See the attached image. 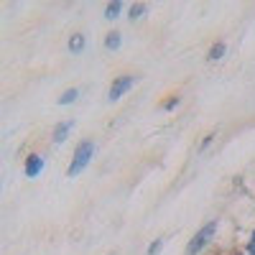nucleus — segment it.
I'll return each instance as SVG.
<instances>
[{
  "mask_svg": "<svg viewBox=\"0 0 255 255\" xmlns=\"http://www.w3.org/2000/svg\"><path fill=\"white\" fill-rule=\"evenodd\" d=\"M92 153H95V145H92L90 140L79 143V148L74 151V161H72V166H69V176H77V174H82L84 168H87V163H90Z\"/></svg>",
  "mask_w": 255,
  "mask_h": 255,
  "instance_id": "f257e3e1",
  "label": "nucleus"
},
{
  "mask_svg": "<svg viewBox=\"0 0 255 255\" xmlns=\"http://www.w3.org/2000/svg\"><path fill=\"white\" fill-rule=\"evenodd\" d=\"M215 230H217V225H215V222H209L204 230H199L197 235H194V240L189 243V250H186V253H189V255H197V253H199V250H202L209 240H212V235H215Z\"/></svg>",
  "mask_w": 255,
  "mask_h": 255,
  "instance_id": "f03ea898",
  "label": "nucleus"
},
{
  "mask_svg": "<svg viewBox=\"0 0 255 255\" xmlns=\"http://www.w3.org/2000/svg\"><path fill=\"white\" fill-rule=\"evenodd\" d=\"M133 77H120V79H115V84H113V87H110V100H120L128 90H130L133 87Z\"/></svg>",
  "mask_w": 255,
  "mask_h": 255,
  "instance_id": "7ed1b4c3",
  "label": "nucleus"
},
{
  "mask_svg": "<svg viewBox=\"0 0 255 255\" xmlns=\"http://www.w3.org/2000/svg\"><path fill=\"white\" fill-rule=\"evenodd\" d=\"M41 168H44V158L41 156H28V163H26V176H36V174H41Z\"/></svg>",
  "mask_w": 255,
  "mask_h": 255,
  "instance_id": "20e7f679",
  "label": "nucleus"
},
{
  "mask_svg": "<svg viewBox=\"0 0 255 255\" xmlns=\"http://www.w3.org/2000/svg\"><path fill=\"white\" fill-rule=\"evenodd\" d=\"M72 130V123H64V125H56V130H54V140L56 143H64L67 140V133Z\"/></svg>",
  "mask_w": 255,
  "mask_h": 255,
  "instance_id": "39448f33",
  "label": "nucleus"
},
{
  "mask_svg": "<svg viewBox=\"0 0 255 255\" xmlns=\"http://www.w3.org/2000/svg\"><path fill=\"white\" fill-rule=\"evenodd\" d=\"M82 49H84V36H82V33H74V36L69 38V51H72V54H79Z\"/></svg>",
  "mask_w": 255,
  "mask_h": 255,
  "instance_id": "423d86ee",
  "label": "nucleus"
},
{
  "mask_svg": "<svg viewBox=\"0 0 255 255\" xmlns=\"http://www.w3.org/2000/svg\"><path fill=\"white\" fill-rule=\"evenodd\" d=\"M120 41H123V38H120V33H118V31H113V33L108 36V49H110V51L120 49Z\"/></svg>",
  "mask_w": 255,
  "mask_h": 255,
  "instance_id": "0eeeda50",
  "label": "nucleus"
},
{
  "mask_svg": "<svg viewBox=\"0 0 255 255\" xmlns=\"http://www.w3.org/2000/svg\"><path fill=\"white\" fill-rule=\"evenodd\" d=\"M77 95H79L77 90H67V92H64V95L59 97V105H72V102L77 100Z\"/></svg>",
  "mask_w": 255,
  "mask_h": 255,
  "instance_id": "6e6552de",
  "label": "nucleus"
},
{
  "mask_svg": "<svg viewBox=\"0 0 255 255\" xmlns=\"http://www.w3.org/2000/svg\"><path fill=\"white\" fill-rule=\"evenodd\" d=\"M120 10H123V5H120V3H110V5H108V10H105V15H108V18H118V15H120Z\"/></svg>",
  "mask_w": 255,
  "mask_h": 255,
  "instance_id": "1a4fd4ad",
  "label": "nucleus"
},
{
  "mask_svg": "<svg viewBox=\"0 0 255 255\" xmlns=\"http://www.w3.org/2000/svg\"><path fill=\"white\" fill-rule=\"evenodd\" d=\"M222 54H225V44H215L212 46V51H209V59H222Z\"/></svg>",
  "mask_w": 255,
  "mask_h": 255,
  "instance_id": "9d476101",
  "label": "nucleus"
},
{
  "mask_svg": "<svg viewBox=\"0 0 255 255\" xmlns=\"http://www.w3.org/2000/svg\"><path fill=\"white\" fill-rule=\"evenodd\" d=\"M143 13H145V5H133L130 8V18H140Z\"/></svg>",
  "mask_w": 255,
  "mask_h": 255,
  "instance_id": "9b49d317",
  "label": "nucleus"
},
{
  "mask_svg": "<svg viewBox=\"0 0 255 255\" xmlns=\"http://www.w3.org/2000/svg\"><path fill=\"white\" fill-rule=\"evenodd\" d=\"M161 248H163V240H156V243L151 245V250H148V253H151V255H156V253H158Z\"/></svg>",
  "mask_w": 255,
  "mask_h": 255,
  "instance_id": "f8f14e48",
  "label": "nucleus"
},
{
  "mask_svg": "<svg viewBox=\"0 0 255 255\" xmlns=\"http://www.w3.org/2000/svg\"><path fill=\"white\" fill-rule=\"evenodd\" d=\"M250 253H255V235L250 238Z\"/></svg>",
  "mask_w": 255,
  "mask_h": 255,
  "instance_id": "ddd939ff",
  "label": "nucleus"
},
{
  "mask_svg": "<svg viewBox=\"0 0 255 255\" xmlns=\"http://www.w3.org/2000/svg\"><path fill=\"white\" fill-rule=\"evenodd\" d=\"M250 255H255V253H250Z\"/></svg>",
  "mask_w": 255,
  "mask_h": 255,
  "instance_id": "4468645a",
  "label": "nucleus"
}]
</instances>
